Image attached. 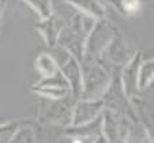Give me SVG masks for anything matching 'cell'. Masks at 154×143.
Masks as SVG:
<instances>
[{
	"instance_id": "cell-1",
	"label": "cell",
	"mask_w": 154,
	"mask_h": 143,
	"mask_svg": "<svg viewBox=\"0 0 154 143\" xmlns=\"http://www.w3.org/2000/svg\"><path fill=\"white\" fill-rule=\"evenodd\" d=\"M96 20L97 19L89 15L78 12L75 17L71 18L70 23L64 25L60 30L56 47L63 48L82 63L85 53V41L87 34L93 29Z\"/></svg>"
},
{
	"instance_id": "cell-2",
	"label": "cell",
	"mask_w": 154,
	"mask_h": 143,
	"mask_svg": "<svg viewBox=\"0 0 154 143\" xmlns=\"http://www.w3.org/2000/svg\"><path fill=\"white\" fill-rule=\"evenodd\" d=\"M82 87L81 98L85 99H97L102 98L105 91L108 90L112 82L111 71L101 65L97 61H82Z\"/></svg>"
},
{
	"instance_id": "cell-3",
	"label": "cell",
	"mask_w": 154,
	"mask_h": 143,
	"mask_svg": "<svg viewBox=\"0 0 154 143\" xmlns=\"http://www.w3.org/2000/svg\"><path fill=\"white\" fill-rule=\"evenodd\" d=\"M75 99L68 94L60 99H41L38 106V123L41 124H66L70 126Z\"/></svg>"
},
{
	"instance_id": "cell-4",
	"label": "cell",
	"mask_w": 154,
	"mask_h": 143,
	"mask_svg": "<svg viewBox=\"0 0 154 143\" xmlns=\"http://www.w3.org/2000/svg\"><path fill=\"white\" fill-rule=\"evenodd\" d=\"M102 116V135L106 142H127L132 132V120L125 114L104 106Z\"/></svg>"
},
{
	"instance_id": "cell-5",
	"label": "cell",
	"mask_w": 154,
	"mask_h": 143,
	"mask_svg": "<svg viewBox=\"0 0 154 143\" xmlns=\"http://www.w3.org/2000/svg\"><path fill=\"white\" fill-rule=\"evenodd\" d=\"M134 53L130 50V45L125 41V38L123 37V34L116 29L112 38L106 44V47L98 55L97 63H100V64L104 65L108 70L109 68H113V70L119 68L120 70L132 57Z\"/></svg>"
},
{
	"instance_id": "cell-6",
	"label": "cell",
	"mask_w": 154,
	"mask_h": 143,
	"mask_svg": "<svg viewBox=\"0 0 154 143\" xmlns=\"http://www.w3.org/2000/svg\"><path fill=\"white\" fill-rule=\"evenodd\" d=\"M116 27H113L106 19H97L93 29L87 34L85 41L83 61H97L101 50L106 47L112 38Z\"/></svg>"
},
{
	"instance_id": "cell-7",
	"label": "cell",
	"mask_w": 154,
	"mask_h": 143,
	"mask_svg": "<svg viewBox=\"0 0 154 143\" xmlns=\"http://www.w3.org/2000/svg\"><path fill=\"white\" fill-rule=\"evenodd\" d=\"M142 61V52L135 50L132 57L120 68L119 79L122 85L123 93L125 94L128 99L139 96V89H138V70Z\"/></svg>"
},
{
	"instance_id": "cell-8",
	"label": "cell",
	"mask_w": 154,
	"mask_h": 143,
	"mask_svg": "<svg viewBox=\"0 0 154 143\" xmlns=\"http://www.w3.org/2000/svg\"><path fill=\"white\" fill-rule=\"evenodd\" d=\"M66 135L72 142H106L102 135V116L101 113L91 121L81 126H68Z\"/></svg>"
},
{
	"instance_id": "cell-9",
	"label": "cell",
	"mask_w": 154,
	"mask_h": 143,
	"mask_svg": "<svg viewBox=\"0 0 154 143\" xmlns=\"http://www.w3.org/2000/svg\"><path fill=\"white\" fill-rule=\"evenodd\" d=\"M59 71L66 78L70 87V94L74 99H79L82 96V87H83V79H82V65L81 61L75 59L72 55L67 53V57L63 63L59 64Z\"/></svg>"
},
{
	"instance_id": "cell-10",
	"label": "cell",
	"mask_w": 154,
	"mask_h": 143,
	"mask_svg": "<svg viewBox=\"0 0 154 143\" xmlns=\"http://www.w3.org/2000/svg\"><path fill=\"white\" fill-rule=\"evenodd\" d=\"M105 104L102 98L97 99H85L79 98L74 102L72 113H71L70 126H81L85 123L91 121L102 112Z\"/></svg>"
},
{
	"instance_id": "cell-11",
	"label": "cell",
	"mask_w": 154,
	"mask_h": 143,
	"mask_svg": "<svg viewBox=\"0 0 154 143\" xmlns=\"http://www.w3.org/2000/svg\"><path fill=\"white\" fill-rule=\"evenodd\" d=\"M64 25H66L64 20L57 14L52 12L48 18H44V19L35 22V30L44 38L47 47L53 49V48H56L59 34H60V30L63 29Z\"/></svg>"
},
{
	"instance_id": "cell-12",
	"label": "cell",
	"mask_w": 154,
	"mask_h": 143,
	"mask_svg": "<svg viewBox=\"0 0 154 143\" xmlns=\"http://www.w3.org/2000/svg\"><path fill=\"white\" fill-rule=\"evenodd\" d=\"M64 2L74 6L79 12L89 15L94 19L106 18V8L101 0H64Z\"/></svg>"
},
{
	"instance_id": "cell-13",
	"label": "cell",
	"mask_w": 154,
	"mask_h": 143,
	"mask_svg": "<svg viewBox=\"0 0 154 143\" xmlns=\"http://www.w3.org/2000/svg\"><path fill=\"white\" fill-rule=\"evenodd\" d=\"M34 67L42 78L52 76L59 72V63L49 53H41V55H38L34 61Z\"/></svg>"
},
{
	"instance_id": "cell-14",
	"label": "cell",
	"mask_w": 154,
	"mask_h": 143,
	"mask_svg": "<svg viewBox=\"0 0 154 143\" xmlns=\"http://www.w3.org/2000/svg\"><path fill=\"white\" fill-rule=\"evenodd\" d=\"M154 78V60L146 59L140 61L139 70H138V89L139 91H145L150 87Z\"/></svg>"
},
{
	"instance_id": "cell-15",
	"label": "cell",
	"mask_w": 154,
	"mask_h": 143,
	"mask_svg": "<svg viewBox=\"0 0 154 143\" xmlns=\"http://www.w3.org/2000/svg\"><path fill=\"white\" fill-rule=\"evenodd\" d=\"M22 2L34 10L40 19L48 18L53 12V0H22Z\"/></svg>"
},
{
	"instance_id": "cell-16",
	"label": "cell",
	"mask_w": 154,
	"mask_h": 143,
	"mask_svg": "<svg viewBox=\"0 0 154 143\" xmlns=\"http://www.w3.org/2000/svg\"><path fill=\"white\" fill-rule=\"evenodd\" d=\"M32 91L49 99H60L70 94V89L67 87H32Z\"/></svg>"
},
{
	"instance_id": "cell-17",
	"label": "cell",
	"mask_w": 154,
	"mask_h": 143,
	"mask_svg": "<svg viewBox=\"0 0 154 143\" xmlns=\"http://www.w3.org/2000/svg\"><path fill=\"white\" fill-rule=\"evenodd\" d=\"M32 87H67V89H70L67 81L61 75L60 71L52 76H45V78L40 79L38 82H35Z\"/></svg>"
},
{
	"instance_id": "cell-18",
	"label": "cell",
	"mask_w": 154,
	"mask_h": 143,
	"mask_svg": "<svg viewBox=\"0 0 154 143\" xmlns=\"http://www.w3.org/2000/svg\"><path fill=\"white\" fill-rule=\"evenodd\" d=\"M11 142H35V132L33 129V127L29 123H23L17 128L15 134L12 135Z\"/></svg>"
},
{
	"instance_id": "cell-19",
	"label": "cell",
	"mask_w": 154,
	"mask_h": 143,
	"mask_svg": "<svg viewBox=\"0 0 154 143\" xmlns=\"http://www.w3.org/2000/svg\"><path fill=\"white\" fill-rule=\"evenodd\" d=\"M20 124H22V121H18V120L0 124V142H11L12 135L15 134L17 128Z\"/></svg>"
},
{
	"instance_id": "cell-20",
	"label": "cell",
	"mask_w": 154,
	"mask_h": 143,
	"mask_svg": "<svg viewBox=\"0 0 154 143\" xmlns=\"http://www.w3.org/2000/svg\"><path fill=\"white\" fill-rule=\"evenodd\" d=\"M140 8V0H119V10L124 15H134Z\"/></svg>"
},
{
	"instance_id": "cell-21",
	"label": "cell",
	"mask_w": 154,
	"mask_h": 143,
	"mask_svg": "<svg viewBox=\"0 0 154 143\" xmlns=\"http://www.w3.org/2000/svg\"><path fill=\"white\" fill-rule=\"evenodd\" d=\"M6 8H7V0H0V32H2V26H3V18Z\"/></svg>"
}]
</instances>
